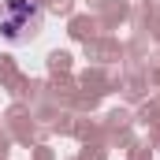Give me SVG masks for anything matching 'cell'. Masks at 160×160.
Segmentation results:
<instances>
[{
  "label": "cell",
  "instance_id": "1",
  "mask_svg": "<svg viewBox=\"0 0 160 160\" xmlns=\"http://www.w3.org/2000/svg\"><path fill=\"white\" fill-rule=\"evenodd\" d=\"M26 26H38V4L8 0V4H4V15H0V30H4L8 38H19Z\"/></svg>",
  "mask_w": 160,
  "mask_h": 160
}]
</instances>
